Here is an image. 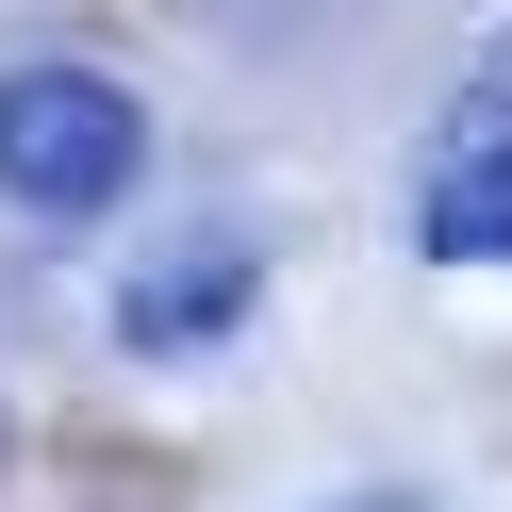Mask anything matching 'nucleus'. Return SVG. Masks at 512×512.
Here are the masks:
<instances>
[{
	"label": "nucleus",
	"mask_w": 512,
	"mask_h": 512,
	"mask_svg": "<svg viewBox=\"0 0 512 512\" xmlns=\"http://www.w3.org/2000/svg\"><path fill=\"white\" fill-rule=\"evenodd\" d=\"M430 265H512V149H446V182L413 199Z\"/></svg>",
	"instance_id": "obj_3"
},
{
	"label": "nucleus",
	"mask_w": 512,
	"mask_h": 512,
	"mask_svg": "<svg viewBox=\"0 0 512 512\" xmlns=\"http://www.w3.org/2000/svg\"><path fill=\"white\" fill-rule=\"evenodd\" d=\"M248 298H265V232H182V248H149L133 281H116V347H149V364H182V347H232L248 331Z\"/></svg>",
	"instance_id": "obj_2"
},
{
	"label": "nucleus",
	"mask_w": 512,
	"mask_h": 512,
	"mask_svg": "<svg viewBox=\"0 0 512 512\" xmlns=\"http://www.w3.org/2000/svg\"><path fill=\"white\" fill-rule=\"evenodd\" d=\"M380 512H397V496H380Z\"/></svg>",
	"instance_id": "obj_5"
},
{
	"label": "nucleus",
	"mask_w": 512,
	"mask_h": 512,
	"mask_svg": "<svg viewBox=\"0 0 512 512\" xmlns=\"http://www.w3.org/2000/svg\"><path fill=\"white\" fill-rule=\"evenodd\" d=\"M496 116H512V17H496V50H479V83H463V149H496Z\"/></svg>",
	"instance_id": "obj_4"
},
{
	"label": "nucleus",
	"mask_w": 512,
	"mask_h": 512,
	"mask_svg": "<svg viewBox=\"0 0 512 512\" xmlns=\"http://www.w3.org/2000/svg\"><path fill=\"white\" fill-rule=\"evenodd\" d=\"M149 182V100L100 67H0V199L34 232H83Z\"/></svg>",
	"instance_id": "obj_1"
}]
</instances>
